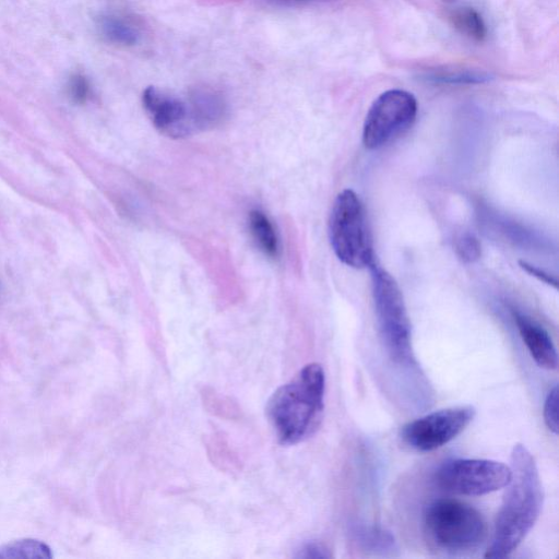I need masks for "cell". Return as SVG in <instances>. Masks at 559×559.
I'll return each instance as SVG.
<instances>
[{
    "instance_id": "obj_19",
    "label": "cell",
    "mask_w": 559,
    "mask_h": 559,
    "mask_svg": "<svg viewBox=\"0 0 559 559\" xmlns=\"http://www.w3.org/2000/svg\"><path fill=\"white\" fill-rule=\"evenodd\" d=\"M204 403L210 412L224 417H235L238 408L228 399L216 394L213 390L203 392Z\"/></svg>"
},
{
    "instance_id": "obj_18",
    "label": "cell",
    "mask_w": 559,
    "mask_h": 559,
    "mask_svg": "<svg viewBox=\"0 0 559 559\" xmlns=\"http://www.w3.org/2000/svg\"><path fill=\"white\" fill-rule=\"evenodd\" d=\"M455 251L457 257L466 263L479 259L481 250L477 238L474 235L465 233L455 241Z\"/></svg>"
},
{
    "instance_id": "obj_12",
    "label": "cell",
    "mask_w": 559,
    "mask_h": 559,
    "mask_svg": "<svg viewBox=\"0 0 559 559\" xmlns=\"http://www.w3.org/2000/svg\"><path fill=\"white\" fill-rule=\"evenodd\" d=\"M349 534L354 543L366 552L391 556L397 551L394 536L381 526L355 522L350 525Z\"/></svg>"
},
{
    "instance_id": "obj_1",
    "label": "cell",
    "mask_w": 559,
    "mask_h": 559,
    "mask_svg": "<svg viewBox=\"0 0 559 559\" xmlns=\"http://www.w3.org/2000/svg\"><path fill=\"white\" fill-rule=\"evenodd\" d=\"M510 461L511 478L485 558L500 559L511 555L533 528L543 508L544 490L533 454L524 444L516 443Z\"/></svg>"
},
{
    "instance_id": "obj_6",
    "label": "cell",
    "mask_w": 559,
    "mask_h": 559,
    "mask_svg": "<svg viewBox=\"0 0 559 559\" xmlns=\"http://www.w3.org/2000/svg\"><path fill=\"white\" fill-rule=\"evenodd\" d=\"M511 478V468L502 462L487 459H451L435 474L441 489L464 496H483L504 488Z\"/></svg>"
},
{
    "instance_id": "obj_4",
    "label": "cell",
    "mask_w": 559,
    "mask_h": 559,
    "mask_svg": "<svg viewBox=\"0 0 559 559\" xmlns=\"http://www.w3.org/2000/svg\"><path fill=\"white\" fill-rule=\"evenodd\" d=\"M424 526L429 539L440 549L462 554L479 547L487 536L481 513L455 499H438L425 510Z\"/></svg>"
},
{
    "instance_id": "obj_20",
    "label": "cell",
    "mask_w": 559,
    "mask_h": 559,
    "mask_svg": "<svg viewBox=\"0 0 559 559\" xmlns=\"http://www.w3.org/2000/svg\"><path fill=\"white\" fill-rule=\"evenodd\" d=\"M558 385H554L548 392L544 404V420L547 428L558 435Z\"/></svg>"
},
{
    "instance_id": "obj_15",
    "label": "cell",
    "mask_w": 559,
    "mask_h": 559,
    "mask_svg": "<svg viewBox=\"0 0 559 559\" xmlns=\"http://www.w3.org/2000/svg\"><path fill=\"white\" fill-rule=\"evenodd\" d=\"M449 19L457 32L473 40L481 41L487 36L484 20L473 8H457L450 13Z\"/></svg>"
},
{
    "instance_id": "obj_22",
    "label": "cell",
    "mask_w": 559,
    "mask_h": 559,
    "mask_svg": "<svg viewBox=\"0 0 559 559\" xmlns=\"http://www.w3.org/2000/svg\"><path fill=\"white\" fill-rule=\"evenodd\" d=\"M68 92L74 103L83 104L90 95L88 81L81 74H74L69 80Z\"/></svg>"
},
{
    "instance_id": "obj_11",
    "label": "cell",
    "mask_w": 559,
    "mask_h": 559,
    "mask_svg": "<svg viewBox=\"0 0 559 559\" xmlns=\"http://www.w3.org/2000/svg\"><path fill=\"white\" fill-rule=\"evenodd\" d=\"M187 102L197 131L217 126L227 112L222 95L209 87L194 88L190 92Z\"/></svg>"
},
{
    "instance_id": "obj_10",
    "label": "cell",
    "mask_w": 559,
    "mask_h": 559,
    "mask_svg": "<svg viewBox=\"0 0 559 559\" xmlns=\"http://www.w3.org/2000/svg\"><path fill=\"white\" fill-rule=\"evenodd\" d=\"M513 318L519 334L534 361L540 368L557 369L558 354L547 330L532 317L521 311L514 310Z\"/></svg>"
},
{
    "instance_id": "obj_21",
    "label": "cell",
    "mask_w": 559,
    "mask_h": 559,
    "mask_svg": "<svg viewBox=\"0 0 559 559\" xmlns=\"http://www.w3.org/2000/svg\"><path fill=\"white\" fill-rule=\"evenodd\" d=\"M209 445L210 455L213 456V461H215L216 464L222 465L224 468L229 465L233 469L234 464L238 463L235 455L221 437L214 436V439L211 440Z\"/></svg>"
},
{
    "instance_id": "obj_5",
    "label": "cell",
    "mask_w": 559,
    "mask_h": 559,
    "mask_svg": "<svg viewBox=\"0 0 559 559\" xmlns=\"http://www.w3.org/2000/svg\"><path fill=\"white\" fill-rule=\"evenodd\" d=\"M329 236L335 255L344 264L365 269L374 262L366 211L355 191L345 189L337 194L330 214Z\"/></svg>"
},
{
    "instance_id": "obj_9",
    "label": "cell",
    "mask_w": 559,
    "mask_h": 559,
    "mask_svg": "<svg viewBox=\"0 0 559 559\" xmlns=\"http://www.w3.org/2000/svg\"><path fill=\"white\" fill-rule=\"evenodd\" d=\"M142 103L160 133L171 139H182L197 131L187 100L148 86L143 92Z\"/></svg>"
},
{
    "instance_id": "obj_2",
    "label": "cell",
    "mask_w": 559,
    "mask_h": 559,
    "mask_svg": "<svg viewBox=\"0 0 559 559\" xmlns=\"http://www.w3.org/2000/svg\"><path fill=\"white\" fill-rule=\"evenodd\" d=\"M325 373L318 362L305 365L271 395L265 412L282 444H296L320 427L324 412Z\"/></svg>"
},
{
    "instance_id": "obj_8",
    "label": "cell",
    "mask_w": 559,
    "mask_h": 559,
    "mask_svg": "<svg viewBox=\"0 0 559 559\" xmlns=\"http://www.w3.org/2000/svg\"><path fill=\"white\" fill-rule=\"evenodd\" d=\"M475 415L476 409L472 405L439 409L404 425L401 437L406 444L417 451H433L464 431Z\"/></svg>"
},
{
    "instance_id": "obj_16",
    "label": "cell",
    "mask_w": 559,
    "mask_h": 559,
    "mask_svg": "<svg viewBox=\"0 0 559 559\" xmlns=\"http://www.w3.org/2000/svg\"><path fill=\"white\" fill-rule=\"evenodd\" d=\"M490 74L469 68H444L430 71L426 79L435 84H479L490 80Z\"/></svg>"
},
{
    "instance_id": "obj_3",
    "label": "cell",
    "mask_w": 559,
    "mask_h": 559,
    "mask_svg": "<svg viewBox=\"0 0 559 559\" xmlns=\"http://www.w3.org/2000/svg\"><path fill=\"white\" fill-rule=\"evenodd\" d=\"M379 333L386 354L399 365L415 362L411 321L393 276L377 263L369 266Z\"/></svg>"
},
{
    "instance_id": "obj_24",
    "label": "cell",
    "mask_w": 559,
    "mask_h": 559,
    "mask_svg": "<svg viewBox=\"0 0 559 559\" xmlns=\"http://www.w3.org/2000/svg\"><path fill=\"white\" fill-rule=\"evenodd\" d=\"M520 265L523 270H525L531 275L537 277L539 281H542L548 285H552V286L557 287V281L555 278H552L544 270L538 269V267H536L527 262H523V261L520 262Z\"/></svg>"
},
{
    "instance_id": "obj_23",
    "label": "cell",
    "mask_w": 559,
    "mask_h": 559,
    "mask_svg": "<svg viewBox=\"0 0 559 559\" xmlns=\"http://www.w3.org/2000/svg\"><path fill=\"white\" fill-rule=\"evenodd\" d=\"M296 558L325 559L331 558L332 554L326 545L318 540L304 543L297 550Z\"/></svg>"
},
{
    "instance_id": "obj_17",
    "label": "cell",
    "mask_w": 559,
    "mask_h": 559,
    "mask_svg": "<svg viewBox=\"0 0 559 559\" xmlns=\"http://www.w3.org/2000/svg\"><path fill=\"white\" fill-rule=\"evenodd\" d=\"M51 549L36 539H17L0 546V558L50 559Z\"/></svg>"
},
{
    "instance_id": "obj_14",
    "label": "cell",
    "mask_w": 559,
    "mask_h": 559,
    "mask_svg": "<svg viewBox=\"0 0 559 559\" xmlns=\"http://www.w3.org/2000/svg\"><path fill=\"white\" fill-rule=\"evenodd\" d=\"M99 28L108 40L122 46L135 45L141 37L138 27L133 23L117 15L100 17Z\"/></svg>"
},
{
    "instance_id": "obj_25",
    "label": "cell",
    "mask_w": 559,
    "mask_h": 559,
    "mask_svg": "<svg viewBox=\"0 0 559 559\" xmlns=\"http://www.w3.org/2000/svg\"><path fill=\"white\" fill-rule=\"evenodd\" d=\"M280 1H304V0H280Z\"/></svg>"
},
{
    "instance_id": "obj_7",
    "label": "cell",
    "mask_w": 559,
    "mask_h": 559,
    "mask_svg": "<svg viewBox=\"0 0 559 559\" xmlns=\"http://www.w3.org/2000/svg\"><path fill=\"white\" fill-rule=\"evenodd\" d=\"M417 102L403 90H389L372 103L365 118L362 143L368 150L380 148L403 134L414 123Z\"/></svg>"
},
{
    "instance_id": "obj_13",
    "label": "cell",
    "mask_w": 559,
    "mask_h": 559,
    "mask_svg": "<svg viewBox=\"0 0 559 559\" xmlns=\"http://www.w3.org/2000/svg\"><path fill=\"white\" fill-rule=\"evenodd\" d=\"M249 229L260 250L270 258H277L278 239L272 223L263 212L259 210L250 212Z\"/></svg>"
}]
</instances>
